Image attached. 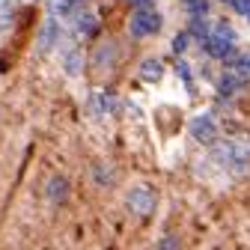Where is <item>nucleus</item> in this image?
<instances>
[{
	"instance_id": "1",
	"label": "nucleus",
	"mask_w": 250,
	"mask_h": 250,
	"mask_svg": "<svg viewBox=\"0 0 250 250\" xmlns=\"http://www.w3.org/2000/svg\"><path fill=\"white\" fill-rule=\"evenodd\" d=\"M158 30H161V15H158V9H155L152 3L134 9V15H131V36L134 39H143L149 33H158Z\"/></svg>"
},
{
	"instance_id": "2",
	"label": "nucleus",
	"mask_w": 250,
	"mask_h": 250,
	"mask_svg": "<svg viewBox=\"0 0 250 250\" xmlns=\"http://www.w3.org/2000/svg\"><path fill=\"white\" fill-rule=\"evenodd\" d=\"M247 83V75H241V72H224L221 78H217V92L221 96H232L235 89H241Z\"/></svg>"
},
{
	"instance_id": "3",
	"label": "nucleus",
	"mask_w": 250,
	"mask_h": 250,
	"mask_svg": "<svg viewBox=\"0 0 250 250\" xmlns=\"http://www.w3.org/2000/svg\"><path fill=\"white\" fill-rule=\"evenodd\" d=\"M140 78L146 81V83H158L161 78H164V62L161 60H143V66H140Z\"/></svg>"
},
{
	"instance_id": "4",
	"label": "nucleus",
	"mask_w": 250,
	"mask_h": 250,
	"mask_svg": "<svg viewBox=\"0 0 250 250\" xmlns=\"http://www.w3.org/2000/svg\"><path fill=\"white\" fill-rule=\"evenodd\" d=\"M75 27H78V33H81V36H86V39L99 33V21H96V15H89V12H78Z\"/></svg>"
},
{
	"instance_id": "5",
	"label": "nucleus",
	"mask_w": 250,
	"mask_h": 250,
	"mask_svg": "<svg viewBox=\"0 0 250 250\" xmlns=\"http://www.w3.org/2000/svg\"><path fill=\"white\" fill-rule=\"evenodd\" d=\"M62 62H66L69 75H78L81 72V62H83V54L75 45H66V48H62Z\"/></svg>"
},
{
	"instance_id": "6",
	"label": "nucleus",
	"mask_w": 250,
	"mask_h": 250,
	"mask_svg": "<svg viewBox=\"0 0 250 250\" xmlns=\"http://www.w3.org/2000/svg\"><path fill=\"white\" fill-rule=\"evenodd\" d=\"M208 36L217 39V42H224V45H235V30H232V24H227V21L214 24V30H208Z\"/></svg>"
},
{
	"instance_id": "7",
	"label": "nucleus",
	"mask_w": 250,
	"mask_h": 250,
	"mask_svg": "<svg viewBox=\"0 0 250 250\" xmlns=\"http://www.w3.org/2000/svg\"><path fill=\"white\" fill-rule=\"evenodd\" d=\"M15 21V3H0V30L12 27Z\"/></svg>"
},
{
	"instance_id": "8",
	"label": "nucleus",
	"mask_w": 250,
	"mask_h": 250,
	"mask_svg": "<svg viewBox=\"0 0 250 250\" xmlns=\"http://www.w3.org/2000/svg\"><path fill=\"white\" fill-rule=\"evenodd\" d=\"M194 131H197V137H206V140H208V137H211V122L203 119V116L194 119Z\"/></svg>"
},
{
	"instance_id": "9",
	"label": "nucleus",
	"mask_w": 250,
	"mask_h": 250,
	"mask_svg": "<svg viewBox=\"0 0 250 250\" xmlns=\"http://www.w3.org/2000/svg\"><path fill=\"white\" fill-rule=\"evenodd\" d=\"M176 75H179V81H191V66H188V62L182 60V62H176Z\"/></svg>"
},
{
	"instance_id": "10",
	"label": "nucleus",
	"mask_w": 250,
	"mask_h": 250,
	"mask_svg": "<svg viewBox=\"0 0 250 250\" xmlns=\"http://www.w3.org/2000/svg\"><path fill=\"white\" fill-rule=\"evenodd\" d=\"M188 42H191V36H188V33H179V36L173 39V51H176V54H182V51L188 48Z\"/></svg>"
},
{
	"instance_id": "11",
	"label": "nucleus",
	"mask_w": 250,
	"mask_h": 250,
	"mask_svg": "<svg viewBox=\"0 0 250 250\" xmlns=\"http://www.w3.org/2000/svg\"><path fill=\"white\" fill-rule=\"evenodd\" d=\"M238 72H241V75L250 72V54H241V57H238Z\"/></svg>"
}]
</instances>
